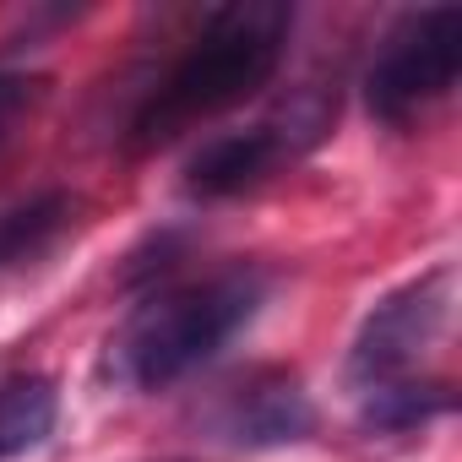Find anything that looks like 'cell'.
Returning a JSON list of instances; mask_svg holds the SVG:
<instances>
[{
  "instance_id": "obj_1",
  "label": "cell",
  "mask_w": 462,
  "mask_h": 462,
  "mask_svg": "<svg viewBox=\"0 0 462 462\" xmlns=\"http://www.w3.org/2000/svg\"><path fill=\"white\" fill-rule=\"evenodd\" d=\"M294 33V6L283 0H235L217 6L190 50L169 66V77L142 98L131 120V147L152 152L174 136H185L201 120H217L251 93H262L283 60V44Z\"/></svg>"
},
{
  "instance_id": "obj_2",
  "label": "cell",
  "mask_w": 462,
  "mask_h": 462,
  "mask_svg": "<svg viewBox=\"0 0 462 462\" xmlns=\"http://www.w3.org/2000/svg\"><path fill=\"white\" fill-rule=\"evenodd\" d=\"M267 300V278L256 267H228L201 283L147 294L104 348V375L125 392H163L196 375L235 343Z\"/></svg>"
},
{
  "instance_id": "obj_3",
  "label": "cell",
  "mask_w": 462,
  "mask_h": 462,
  "mask_svg": "<svg viewBox=\"0 0 462 462\" xmlns=\"http://www.w3.org/2000/svg\"><path fill=\"white\" fill-rule=\"evenodd\" d=\"M462 77V12L457 6H424L408 12L375 50L365 71V104L386 125L419 120L430 104H440Z\"/></svg>"
},
{
  "instance_id": "obj_4",
  "label": "cell",
  "mask_w": 462,
  "mask_h": 462,
  "mask_svg": "<svg viewBox=\"0 0 462 462\" xmlns=\"http://www.w3.org/2000/svg\"><path fill=\"white\" fill-rule=\"evenodd\" d=\"M332 115H337V98L294 93V104H283L278 115H267V120H256L245 131L207 136L190 152V163H185V190L201 196V201H223V196L256 190L267 174H278L283 163L310 152L332 131Z\"/></svg>"
},
{
  "instance_id": "obj_5",
  "label": "cell",
  "mask_w": 462,
  "mask_h": 462,
  "mask_svg": "<svg viewBox=\"0 0 462 462\" xmlns=\"http://www.w3.org/2000/svg\"><path fill=\"white\" fill-rule=\"evenodd\" d=\"M446 321H451V267H435V273L402 283L365 316V327L348 348V386L370 392V386L413 381L419 365L430 359V348L446 337Z\"/></svg>"
},
{
  "instance_id": "obj_6",
  "label": "cell",
  "mask_w": 462,
  "mask_h": 462,
  "mask_svg": "<svg viewBox=\"0 0 462 462\" xmlns=\"http://www.w3.org/2000/svg\"><path fill=\"white\" fill-rule=\"evenodd\" d=\"M201 424L228 440V446H294L316 430V408L310 392L294 370H251L240 381H228L212 392Z\"/></svg>"
},
{
  "instance_id": "obj_7",
  "label": "cell",
  "mask_w": 462,
  "mask_h": 462,
  "mask_svg": "<svg viewBox=\"0 0 462 462\" xmlns=\"http://www.w3.org/2000/svg\"><path fill=\"white\" fill-rule=\"evenodd\" d=\"M71 217H77V201L66 190H44V196L6 207L0 212V273H17V267L50 256L55 240L71 228Z\"/></svg>"
},
{
  "instance_id": "obj_8",
  "label": "cell",
  "mask_w": 462,
  "mask_h": 462,
  "mask_svg": "<svg viewBox=\"0 0 462 462\" xmlns=\"http://www.w3.org/2000/svg\"><path fill=\"white\" fill-rule=\"evenodd\" d=\"M55 419H60V392L50 375L28 370V375L0 381V462L44 446Z\"/></svg>"
},
{
  "instance_id": "obj_9",
  "label": "cell",
  "mask_w": 462,
  "mask_h": 462,
  "mask_svg": "<svg viewBox=\"0 0 462 462\" xmlns=\"http://www.w3.org/2000/svg\"><path fill=\"white\" fill-rule=\"evenodd\" d=\"M451 413V386L446 381H392V386H370L359 392V424L370 435H408L430 419Z\"/></svg>"
},
{
  "instance_id": "obj_10",
  "label": "cell",
  "mask_w": 462,
  "mask_h": 462,
  "mask_svg": "<svg viewBox=\"0 0 462 462\" xmlns=\"http://www.w3.org/2000/svg\"><path fill=\"white\" fill-rule=\"evenodd\" d=\"M50 82L44 77H28V71H0V147L12 142V131L44 104Z\"/></svg>"
}]
</instances>
